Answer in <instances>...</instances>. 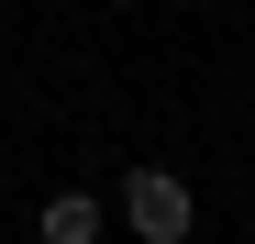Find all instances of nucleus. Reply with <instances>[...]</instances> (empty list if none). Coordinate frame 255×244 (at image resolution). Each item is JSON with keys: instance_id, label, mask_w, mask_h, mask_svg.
<instances>
[{"instance_id": "nucleus-1", "label": "nucleus", "mask_w": 255, "mask_h": 244, "mask_svg": "<svg viewBox=\"0 0 255 244\" xmlns=\"http://www.w3.org/2000/svg\"><path fill=\"white\" fill-rule=\"evenodd\" d=\"M122 222H133V244H189L200 200H189L178 167H133V178H122Z\"/></svg>"}, {"instance_id": "nucleus-2", "label": "nucleus", "mask_w": 255, "mask_h": 244, "mask_svg": "<svg viewBox=\"0 0 255 244\" xmlns=\"http://www.w3.org/2000/svg\"><path fill=\"white\" fill-rule=\"evenodd\" d=\"M111 211H100V189H56L45 211H33V244H100Z\"/></svg>"}]
</instances>
